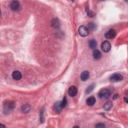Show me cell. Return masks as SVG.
<instances>
[{"instance_id":"obj_23","label":"cell","mask_w":128,"mask_h":128,"mask_svg":"<svg viewBox=\"0 0 128 128\" xmlns=\"http://www.w3.org/2000/svg\"><path fill=\"white\" fill-rule=\"evenodd\" d=\"M73 128H80V127H78V126H74V127H73Z\"/></svg>"},{"instance_id":"obj_16","label":"cell","mask_w":128,"mask_h":128,"mask_svg":"<svg viewBox=\"0 0 128 128\" xmlns=\"http://www.w3.org/2000/svg\"><path fill=\"white\" fill-rule=\"evenodd\" d=\"M111 107H112V102L108 101V102H106L104 104V110H110Z\"/></svg>"},{"instance_id":"obj_19","label":"cell","mask_w":128,"mask_h":128,"mask_svg":"<svg viewBox=\"0 0 128 128\" xmlns=\"http://www.w3.org/2000/svg\"><path fill=\"white\" fill-rule=\"evenodd\" d=\"M93 87H94V84H92V85H90L89 87H88V89L86 90V93H90L91 91L93 90Z\"/></svg>"},{"instance_id":"obj_20","label":"cell","mask_w":128,"mask_h":128,"mask_svg":"<svg viewBox=\"0 0 128 128\" xmlns=\"http://www.w3.org/2000/svg\"><path fill=\"white\" fill-rule=\"evenodd\" d=\"M95 128H105V125L103 123H97L95 125Z\"/></svg>"},{"instance_id":"obj_7","label":"cell","mask_w":128,"mask_h":128,"mask_svg":"<svg viewBox=\"0 0 128 128\" xmlns=\"http://www.w3.org/2000/svg\"><path fill=\"white\" fill-rule=\"evenodd\" d=\"M122 79H123V76L121 74H119V73H115V74H113L110 77V80L113 82H118V81H121Z\"/></svg>"},{"instance_id":"obj_9","label":"cell","mask_w":128,"mask_h":128,"mask_svg":"<svg viewBox=\"0 0 128 128\" xmlns=\"http://www.w3.org/2000/svg\"><path fill=\"white\" fill-rule=\"evenodd\" d=\"M68 94H69V96H71V97L75 96V95L77 94V88H76L75 86H71V87L69 88V90H68Z\"/></svg>"},{"instance_id":"obj_17","label":"cell","mask_w":128,"mask_h":128,"mask_svg":"<svg viewBox=\"0 0 128 128\" xmlns=\"http://www.w3.org/2000/svg\"><path fill=\"white\" fill-rule=\"evenodd\" d=\"M52 26L55 27V28H58L59 27V20L56 19V18H54V19L52 20Z\"/></svg>"},{"instance_id":"obj_15","label":"cell","mask_w":128,"mask_h":128,"mask_svg":"<svg viewBox=\"0 0 128 128\" xmlns=\"http://www.w3.org/2000/svg\"><path fill=\"white\" fill-rule=\"evenodd\" d=\"M96 46H97V42L95 40H90V42H89V47L90 48H92L94 50V49H96Z\"/></svg>"},{"instance_id":"obj_6","label":"cell","mask_w":128,"mask_h":128,"mask_svg":"<svg viewBox=\"0 0 128 128\" xmlns=\"http://www.w3.org/2000/svg\"><path fill=\"white\" fill-rule=\"evenodd\" d=\"M115 36H116V31L113 30V29L109 30V31H107V32L105 33V37H106L107 39H113Z\"/></svg>"},{"instance_id":"obj_13","label":"cell","mask_w":128,"mask_h":128,"mask_svg":"<svg viewBox=\"0 0 128 128\" xmlns=\"http://www.w3.org/2000/svg\"><path fill=\"white\" fill-rule=\"evenodd\" d=\"M62 109V105H61V102H56V104L54 105V110H55L57 113H59Z\"/></svg>"},{"instance_id":"obj_14","label":"cell","mask_w":128,"mask_h":128,"mask_svg":"<svg viewBox=\"0 0 128 128\" xmlns=\"http://www.w3.org/2000/svg\"><path fill=\"white\" fill-rule=\"evenodd\" d=\"M95 97H93V96H91V97H89L88 99H87V101H86V103L89 105V106H92V105H94L95 104Z\"/></svg>"},{"instance_id":"obj_22","label":"cell","mask_w":128,"mask_h":128,"mask_svg":"<svg viewBox=\"0 0 128 128\" xmlns=\"http://www.w3.org/2000/svg\"><path fill=\"white\" fill-rule=\"evenodd\" d=\"M0 128H5V126H4L3 124H1V123H0Z\"/></svg>"},{"instance_id":"obj_3","label":"cell","mask_w":128,"mask_h":128,"mask_svg":"<svg viewBox=\"0 0 128 128\" xmlns=\"http://www.w3.org/2000/svg\"><path fill=\"white\" fill-rule=\"evenodd\" d=\"M78 32H79V35L82 36V37H86V36L88 35V33H89L86 26H80L79 29H78Z\"/></svg>"},{"instance_id":"obj_11","label":"cell","mask_w":128,"mask_h":128,"mask_svg":"<svg viewBox=\"0 0 128 128\" xmlns=\"http://www.w3.org/2000/svg\"><path fill=\"white\" fill-rule=\"evenodd\" d=\"M31 110V106L29 104H24L22 107H21V111L23 113H28L29 111Z\"/></svg>"},{"instance_id":"obj_1","label":"cell","mask_w":128,"mask_h":128,"mask_svg":"<svg viewBox=\"0 0 128 128\" xmlns=\"http://www.w3.org/2000/svg\"><path fill=\"white\" fill-rule=\"evenodd\" d=\"M15 107V103L14 101H6L3 105V110L5 113H9L10 111H12Z\"/></svg>"},{"instance_id":"obj_2","label":"cell","mask_w":128,"mask_h":128,"mask_svg":"<svg viewBox=\"0 0 128 128\" xmlns=\"http://www.w3.org/2000/svg\"><path fill=\"white\" fill-rule=\"evenodd\" d=\"M99 97L100 98H108L109 96L111 95V92H110V90H108V89H102L100 90V92H99Z\"/></svg>"},{"instance_id":"obj_5","label":"cell","mask_w":128,"mask_h":128,"mask_svg":"<svg viewBox=\"0 0 128 128\" xmlns=\"http://www.w3.org/2000/svg\"><path fill=\"white\" fill-rule=\"evenodd\" d=\"M101 48H102V50L104 52H109V51H110V49H111V44L109 43L108 41H104L101 44Z\"/></svg>"},{"instance_id":"obj_12","label":"cell","mask_w":128,"mask_h":128,"mask_svg":"<svg viewBox=\"0 0 128 128\" xmlns=\"http://www.w3.org/2000/svg\"><path fill=\"white\" fill-rule=\"evenodd\" d=\"M93 58L96 59V60H98V59L101 58V53H100L99 50H97V49H94V50H93Z\"/></svg>"},{"instance_id":"obj_10","label":"cell","mask_w":128,"mask_h":128,"mask_svg":"<svg viewBox=\"0 0 128 128\" xmlns=\"http://www.w3.org/2000/svg\"><path fill=\"white\" fill-rule=\"evenodd\" d=\"M80 78H81L82 81L88 80V78H89V72H88V71H83V72L81 73V75H80Z\"/></svg>"},{"instance_id":"obj_24","label":"cell","mask_w":128,"mask_h":128,"mask_svg":"<svg viewBox=\"0 0 128 128\" xmlns=\"http://www.w3.org/2000/svg\"><path fill=\"white\" fill-rule=\"evenodd\" d=\"M0 16H1V11H0Z\"/></svg>"},{"instance_id":"obj_8","label":"cell","mask_w":128,"mask_h":128,"mask_svg":"<svg viewBox=\"0 0 128 128\" xmlns=\"http://www.w3.org/2000/svg\"><path fill=\"white\" fill-rule=\"evenodd\" d=\"M21 77H22V75H21V72L20 71H13L12 72V78L14 79V80H20L21 79Z\"/></svg>"},{"instance_id":"obj_4","label":"cell","mask_w":128,"mask_h":128,"mask_svg":"<svg viewBox=\"0 0 128 128\" xmlns=\"http://www.w3.org/2000/svg\"><path fill=\"white\" fill-rule=\"evenodd\" d=\"M10 8L13 11H19L21 9V5L18 1H12L11 4H10Z\"/></svg>"},{"instance_id":"obj_21","label":"cell","mask_w":128,"mask_h":128,"mask_svg":"<svg viewBox=\"0 0 128 128\" xmlns=\"http://www.w3.org/2000/svg\"><path fill=\"white\" fill-rule=\"evenodd\" d=\"M66 103H67V100H66V98H64V99H63V101L61 102V105H62V108L66 106Z\"/></svg>"},{"instance_id":"obj_18","label":"cell","mask_w":128,"mask_h":128,"mask_svg":"<svg viewBox=\"0 0 128 128\" xmlns=\"http://www.w3.org/2000/svg\"><path fill=\"white\" fill-rule=\"evenodd\" d=\"M87 29H88V31H89V30H94V29H95V24H94V23H89Z\"/></svg>"}]
</instances>
